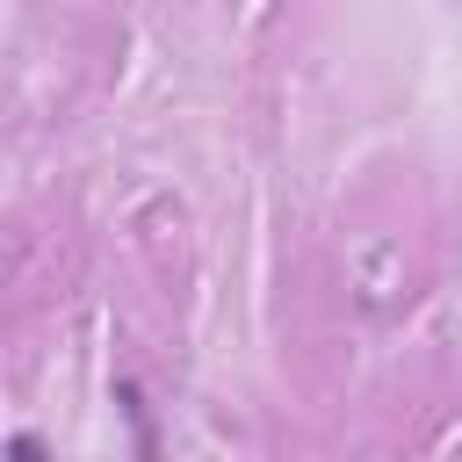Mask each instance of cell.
Returning <instances> with one entry per match:
<instances>
[{"instance_id":"obj_1","label":"cell","mask_w":462,"mask_h":462,"mask_svg":"<svg viewBox=\"0 0 462 462\" xmlns=\"http://www.w3.org/2000/svg\"><path fill=\"white\" fill-rule=\"evenodd\" d=\"M14 462H43V448L36 440H14Z\"/></svg>"}]
</instances>
